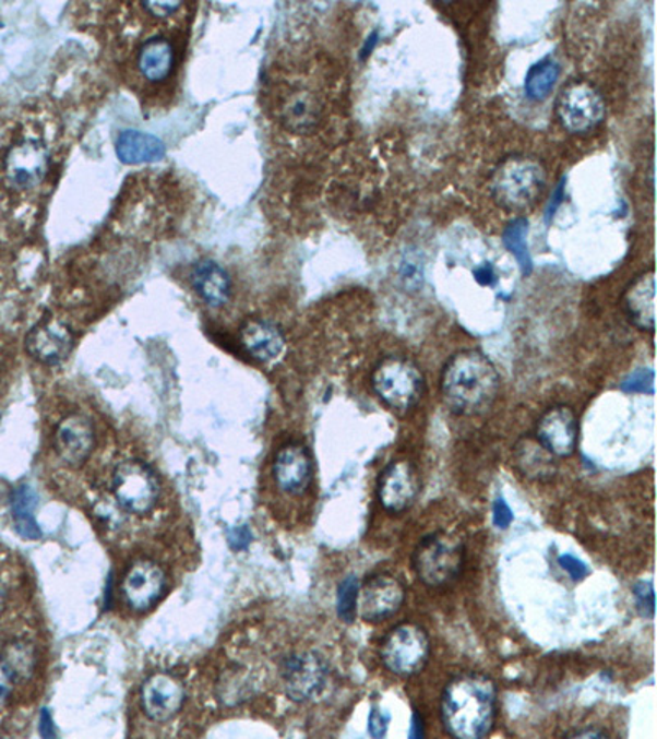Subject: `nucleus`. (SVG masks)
Instances as JSON below:
<instances>
[{
    "label": "nucleus",
    "mask_w": 657,
    "mask_h": 739,
    "mask_svg": "<svg viewBox=\"0 0 657 739\" xmlns=\"http://www.w3.org/2000/svg\"><path fill=\"white\" fill-rule=\"evenodd\" d=\"M497 713L499 692L495 682L485 674H458L442 690V725L452 738H485L495 726Z\"/></svg>",
    "instance_id": "nucleus-1"
},
{
    "label": "nucleus",
    "mask_w": 657,
    "mask_h": 739,
    "mask_svg": "<svg viewBox=\"0 0 657 739\" xmlns=\"http://www.w3.org/2000/svg\"><path fill=\"white\" fill-rule=\"evenodd\" d=\"M499 392V370L483 351H458L442 370V400L455 415H483L497 402Z\"/></svg>",
    "instance_id": "nucleus-2"
},
{
    "label": "nucleus",
    "mask_w": 657,
    "mask_h": 739,
    "mask_svg": "<svg viewBox=\"0 0 657 739\" xmlns=\"http://www.w3.org/2000/svg\"><path fill=\"white\" fill-rule=\"evenodd\" d=\"M548 184L545 166L526 156L505 159L493 171L490 193L497 206L506 213H528L541 201Z\"/></svg>",
    "instance_id": "nucleus-3"
},
{
    "label": "nucleus",
    "mask_w": 657,
    "mask_h": 739,
    "mask_svg": "<svg viewBox=\"0 0 657 739\" xmlns=\"http://www.w3.org/2000/svg\"><path fill=\"white\" fill-rule=\"evenodd\" d=\"M465 544L451 531H435L419 540L413 552V571L429 588H444L461 577Z\"/></svg>",
    "instance_id": "nucleus-4"
},
{
    "label": "nucleus",
    "mask_w": 657,
    "mask_h": 739,
    "mask_svg": "<svg viewBox=\"0 0 657 739\" xmlns=\"http://www.w3.org/2000/svg\"><path fill=\"white\" fill-rule=\"evenodd\" d=\"M372 389L393 412L406 413L421 402L426 380L409 358L386 357L373 370Z\"/></svg>",
    "instance_id": "nucleus-5"
},
{
    "label": "nucleus",
    "mask_w": 657,
    "mask_h": 739,
    "mask_svg": "<svg viewBox=\"0 0 657 739\" xmlns=\"http://www.w3.org/2000/svg\"><path fill=\"white\" fill-rule=\"evenodd\" d=\"M607 116L604 96L587 81H572L556 99V117L565 132L587 135L604 123Z\"/></svg>",
    "instance_id": "nucleus-6"
},
{
    "label": "nucleus",
    "mask_w": 657,
    "mask_h": 739,
    "mask_svg": "<svg viewBox=\"0 0 657 739\" xmlns=\"http://www.w3.org/2000/svg\"><path fill=\"white\" fill-rule=\"evenodd\" d=\"M380 656L390 672L409 679L418 676L428 666L431 640L418 624H398L383 640Z\"/></svg>",
    "instance_id": "nucleus-7"
},
{
    "label": "nucleus",
    "mask_w": 657,
    "mask_h": 739,
    "mask_svg": "<svg viewBox=\"0 0 657 739\" xmlns=\"http://www.w3.org/2000/svg\"><path fill=\"white\" fill-rule=\"evenodd\" d=\"M112 494L123 511L143 516L153 511L158 503V478L143 462H122L114 470Z\"/></svg>",
    "instance_id": "nucleus-8"
},
{
    "label": "nucleus",
    "mask_w": 657,
    "mask_h": 739,
    "mask_svg": "<svg viewBox=\"0 0 657 739\" xmlns=\"http://www.w3.org/2000/svg\"><path fill=\"white\" fill-rule=\"evenodd\" d=\"M50 168V152L40 139H24L9 148L4 158V175L9 187L28 191L40 187Z\"/></svg>",
    "instance_id": "nucleus-9"
},
{
    "label": "nucleus",
    "mask_w": 657,
    "mask_h": 739,
    "mask_svg": "<svg viewBox=\"0 0 657 739\" xmlns=\"http://www.w3.org/2000/svg\"><path fill=\"white\" fill-rule=\"evenodd\" d=\"M285 692L292 702L304 703L318 699L329 680L324 657L312 651H301L286 657L282 667Z\"/></svg>",
    "instance_id": "nucleus-10"
},
{
    "label": "nucleus",
    "mask_w": 657,
    "mask_h": 739,
    "mask_svg": "<svg viewBox=\"0 0 657 739\" xmlns=\"http://www.w3.org/2000/svg\"><path fill=\"white\" fill-rule=\"evenodd\" d=\"M421 493L418 468L405 458L390 462L377 481V498L383 510L392 514L408 511Z\"/></svg>",
    "instance_id": "nucleus-11"
},
{
    "label": "nucleus",
    "mask_w": 657,
    "mask_h": 739,
    "mask_svg": "<svg viewBox=\"0 0 657 739\" xmlns=\"http://www.w3.org/2000/svg\"><path fill=\"white\" fill-rule=\"evenodd\" d=\"M406 600L403 582L389 572L370 575L360 587L359 611L367 623H382L395 617Z\"/></svg>",
    "instance_id": "nucleus-12"
},
{
    "label": "nucleus",
    "mask_w": 657,
    "mask_h": 739,
    "mask_svg": "<svg viewBox=\"0 0 657 739\" xmlns=\"http://www.w3.org/2000/svg\"><path fill=\"white\" fill-rule=\"evenodd\" d=\"M165 585H167V577L163 569L155 562L142 559L132 564L126 577L122 579L120 594L130 610L143 613L158 604L159 598L165 594Z\"/></svg>",
    "instance_id": "nucleus-13"
},
{
    "label": "nucleus",
    "mask_w": 657,
    "mask_h": 739,
    "mask_svg": "<svg viewBox=\"0 0 657 739\" xmlns=\"http://www.w3.org/2000/svg\"><path fill=\"white\" fill-rule=\"evenodd\" d=\"M535 438L556 458L572 457L578 445V421L574 409L565 405L549 408L536 425Z\"/></svg>",
    "instance_id": "nucleus-14"
},
{
    "label": "nucleus",
    "mask_w": 657,
    "mask_h": 739,
    "mask_svg": "<svg viewBox=\"0 0 657 739\" xmlns=\"http://www.w3.org/2000/svg\"><path fill=\"white\" fill-rule=\"evenodd\" d=\"M273 480L282 493L301 497L311 487L312 457L301 442H288L273 458Z\"/></svg>",
    "instance_id": "nucleus-15"
},
{
    "label": "nucleus",
    "mask_w": 657,
    "mask_h": 739,
    "mask_svg": "<svg viewBox=\"0 0 657 739\" xmlns=\"http://www.w3.org/2000/svg\"><path fill=\"white\" fill-rule=\"evenodd\" d=\"M74 337L70 325L58 318H45L28 332L25 347L40 363L55 367L67 360L73 350Z\"/></svg>",
    "instance_id": "nucleus-16"
},
{
    "label": "nucleus",
    "mask_w": 657,
    "mask_h": 739,
    "mask_svg": "<svg viewBox=\"0 0 657 739\" xmlns=\"http://www.w3.org/2000/svg\"><path fill=\"white\" fill-rule=\"evenodd\" d=\"M53 445L64 464L73 468L81 467L96 445L93 421L84 415H70L61 419L55 429Z\"/></svg>",
    "instance_id": "nucleus-17"
},
{
    "label": "nucleus",
    "mask_w": 657,
    "mask_h": 739,
    "mask_svg": "<svg viewBox=\"0 0 657 739\" xmlns=\"http://www.w3.org/2000/svg\"><path fill=\"white\" fill-rule=\"evenodd\" d=\"M142 708L153 722H168L178 715L184 703V689L170 674H153L142 686Z\"/></svg>",
    "instance_id": "nucleus-18"
},
{
    "label": "nucleus",
    "mask_w": 657,
    "mask_h": 739,
    "mask_svg": "<svg viewBox=\"0 0 657 739\" xmlns=\"http://www.w3.org/2000/svg\"><path fill=\"white\" fill-rule=\"evenodd\" d=\"M322 106L318 94L306 87H292L278 104V119L288 132L304 135L321 122Z\"/></svg>",
    "instance_id": "nucleus-19"
},
{
    "label": "nucleus",
    "mask_w": 657,
    "mask_h": 739,
    "mask_svg": "<svg viewBox=\"0 0 657 739\" xmlns=\"http://www.w3.org/2000/svg\"><path fill=\"white\" fill-rule=\"evenodd\" d=\"M628 321L640 331L653 334L656 327V275L654 270L641 273L623 295Z\"/></svg>",
    "instance_id": "nucleus-20"
},
{
    "label": "nucleus",
    "mask_w": 657,
    "mask_h": 739,
    "mask_svg": "<svg viewBox=\"0 0 657 739\" xmlns=\"http://www.w3.org/2000/svg\"><path fill=\"white\" fill-rule=\"evenodd\" d=\"M240 341L250 357L260 363H273L285 354L286 341L282 329L266 319H250L240 331Z\"/></svg>",
    "instance_id": "nucleus-21"
},
{
    "label": "nucleus",
    "mask_w": 657,
    "mask_h": 739,
    "mask_svg": "<svg viewBox=\"0 0 657 739\" xmlns=\"http://www.w3.org/2000/svg\"><path fill=\"white\" fill-rule=\"evenodd\" d=\"M177 61L175 45L163 35L148 38L140 45L136 68L140 76L148 83H163L171 76Z\"/></svg>",
    "instance_id": "nucleus-22"
},
{
    "label": "nucleus",
    "mask_w": 657,
    "mask_h": 739,
    "mask_svg": "<svg viewBox=\"0 0 657 739\" xmlns=\"http://www.w3.org/2000/svg\"><path fill=\"white\" fill-rule=\"evenodd\" d=\"M191 285L196 295L211 308H223L229 302L232 291L229 273L214 260L204 259L193 266Z\"/></svg>",
    "instance_id": "nucleus-23"
},
{
    "label": "nucleus",
    "mask_w": 657,
    "mask_h": 739,
    "mask_svg": "<svg viewBox=\"0 0 657 739\" xmlns=\"http://www.w3.org/2000/svg\"><path fill=\"white\" fill-rule=\"evenodd\" d=\"M515 465L528 480L549 481L558 474L554 455L535 436H525L516 442Z\"/></svg>",
    "instance_id": "nucleus-24"
},
{
    "label": "nucleus",
    "mask_w": 657,
    "mask_h": 739,
    "mask_svg": "<svg viewBox=\"0 0 657 739\" xmlns=\"http://www.w3.org/2000/svg\"><path fill=\"white\" fill-rule=\"evenodd\" d=\"M116 153L126 165H143L159 162L167 153V148L158 136L139 130H123L117 136Z\"/></svg>",
    "instance_id": "nucleus-25"
},
{
    "label": "nucleus",
    "mask_w": 657,
    "mask_h": 739,
    "mask_svg": "<svg viewBox=\"0 0 657 739\" xmlns=\"http://www.w3.org/2000/svg\"><path fill=\"white\" fill-rule=\"evenodd\" d=\"M35 508H37V494L28 485H19L11 494L12 520H14L15 531L24 539L37 540L41 537V529L35 520Z\"/></svg>",
    "instance_id": "nucleus-26"
},
{
    "label": "nucleus",
    "mask_w": 657,
    "mask_h": 739,
    "mask_svg": "<svg viewBox=\"0 0 657 739\" xmlns=\"http://www.w3.org/2000/svg\"><path fill=\"white\" fill-rule=\"evenodd\" d=\"M0 664L8 670L14 683L31 679L37 666L34 646L27 641H12L0 653Z\"/></svg>",
    "instance_id": "nucleus-27"
},
{
    "label": "nucleus",
    "mask_w": 657,
    "mask_h": 739,
    "mask_svg": "<svg viewBox=\"0 0 657 739\" xmlns=\"http://www.w3.org/2000/svg\"><path fill=\"white\" fill-rule=\"evenodd\" d=\"M559 76H561V67L552 58H545V60L539 61L535 67L529 68L528 74H526V97L536 100V103L548 99L554 91L556 84H558Z\"/></svg>",
    "instance_id": "nucleus-28"
},
{
    "label": "nucleus",
    "mask_w": 657,
    "mask_h": 739,
    "mask_svg": "<svg viewBox=\"0 0 657 739\" xmlns=\"http://www.w3.org/2000/svg\"><path fill=\"white\" fill-rule=\"evenodd\" d=\"M526 236H528V220L522 217V219H516L515 223L510 224L503 239H505V246L509 247L510 252L518 260L523 272L529 273L533 269V262L531 257H529Z\"/></svg>",
    "instance_id": "nucleus-29"
},
{
    "label": "nucleus",
    "mask_w": 657,
    "mask_h": 739,
    "mask_svg": "<svg viewBox=\"0 0 657 739\" xmlns=\"http://www.w3.org/2000/svg\"><path fill=\"white\" fill-rule=\"evenodd\" d=\"M359 594L360 582L359 579L347 577L339 585L337 591V615L344 623H354L356 621L357 611H359Z\"/></svg>",
    "instance_id": "nucleus-30"
},
{
    "label": "nucleus",
    "mask_w": 657,
    "mask_h": 739,
    "mask_svg": "<svg viewBox=\"0 0 657 739\" xmlns=\"http://www.w3.org/2000/svg\"><path fill=\"white\" fill-rule=\"evenodd\" d=\"M634 597H636L637 607L641 608V613L644 617H654V588L653 582L641 581L634 585Z\"/></svg>",
    "instance_id": "nucleus-31"
},
{
    "label": "nucleus",
    "mask_w": 657,
    "mask_h": 739,
    "mask_svg": "<svg viewBox=\"0 0 657 739\" xmlns=\"http://www.w3.org/2000/svg\"><path fill=\"white\" fill-rule=\"evenodd\" d=\"M140 5H142L143 11L148 12L152 17L156 19L171 17L183 9V4H180V2H142Z\"/></svg>",
    "instance_id": "nucleus-32"
},
{
    "label": "nucleus",
    "mask_w": 657,
    "mask_h": 739,
    "mask_svg": "<svg viewBox=\"0 0 657 739\" xmlns=\"http://www.w3.org/2000/svg\"><path fill=\"white\" fill-rule=\"evenodd\" d=\"M559 565H561L574 581H582V579H585L588 575L587 565H585L584 562L578 561L574 556H571V553L561 556V558H559Z\"/></svg>",
    "instance_id": "nucleus-33"
},
{
    "label": "nucleus",
    "mask_w": 657,
    "mask_h": 739,
    "mask_svg": "<svg viewBox=\"0 0 657 739\" xmlns=\"http://www.w3.org/2000/svg\"><path fill=\"white\" fill-rule=\"evenodd\" d=\"M390 716L389 713L380 708H373L369 718V731L373 738H385L389 731Z\"/></svg>",
    "instance_id": "nucleus-34"
},
{
    "label": "nucleus",
    "mask_w": 657,
    "mask_h": 739,
    "mask_svg": "<svg viewBox=\"0 0 657 739\" xmlns=\"http://www.w3.org/2000/svg\"><path fill=\"white\" fill-rule=\"evenodd\" d=\"M493 521H495L497 526L506 529V527L512 524L513 521V511L510 510L509 504L503 498H499L493 504Z\"/></svg>",
    "instance_id": "nucleus-35"
},
{
    "label": "nucleus",
    "mask_w": 657,
    "mask_h": 739,
    "mask_svg": "<svg viewBox=\"0 0 657 739\" xmlns=\"http://www.w3.org/2000/svg\"><path fill=\"white\" fill-rule=\"evenodd\" d=\"M250 539H252V536H250L249 527H237L230 534V547H234L236 550L246 549L249 546Z\"/></svg>",
    "instance_id": "nucleus-36"
},
{
    "label": "nucleus",
    "mask_w": 657,
    "mask_h": 739,
    "mask_svg": "<svg viewBox=\"0 0 657 739\" xmlns=\"http://www.w3.org/2000/svg\"><path fill=\"white\" fill-rule=\"evenodd\" d=\"M647 376H650V372H641L637 376L631 377L630 382L623 383V389L626 392H646V385H643V382L653 383V377L646 380Z\"/></svg>",
    "instance_id": "nucleus-37"
},
{
    "label": "nucleus",
    "mask_w": 657,
    "mask_h": 739,
    "mask_svg": "<svg viewBox=\"0 0 657 739\" xmlns=\"http://www.w3.org/2000/svg\"><path fill=\"white\" fill-rule=\"evenodd\" d=\"M12 683H14V680L11 679V676H9L8 670L4 669V666L0 664V705L5 703V700L11 696Z\"/></svg>",
    "instance_id": "nucleus-38"
},
{
    "label": "nucleus",
    "mask_w": 657,
    "mask_h": 739,
    "mask_svg": "<svg viewBox=\"0 0 657 739\" xmlns=\"http://www.w3.org/2000/svg\"><path fill=\"white\" fill-rule=\"evenodd\" d=\"M475 278L481 285H491L495 282V272H493V266L490 263H485L480 269L475 270Z\"/></svg>",
    "instance_id": "nucleus-39"
},
{
    "label": "nucleus",
    "mask_w": 657,
    "mask_h": 739,
    "mask_svg": "<svg viewBox=\"0 0 657 739\" xmlns=\"http://www.w3.org/2000/svg\"><path fill=\"white\" fill-rule=\"evenodd\" d=\"M568 738H607V732L597 728L577 729V731L568 732Z\"/></svg>",
    "instance_id": "nucleus-40"
},
{
    "label": "nucleus",
    "mask_w": 657,
    "mask_h": 739,
    "mask_svg": "<svg viewBox=\"0 0 657 739\" xmlns=\"http://www.w3.org/2000/svg\"><path fill=\"white\" fill-rule=\"evenodd\" d=\"M40 731L41 735L45 736V738H53V736L57 735V731H55L53 728V723H51L50 713H48L47 710H45V712L41 713Z\"/></svg>",
    "instance_id": "nucleus-41"
},
{
    "label": "nucleus",
    "mask_w": 657,
    "mask_h": 739,
    "mask_svg": "<svg viewBox=\"0 0 657 739\" xmlns=\"http://www.w3.org/2000/svg\"><path fill=\"white\" fill-rule=\"evenodd\" d=\"M425 735L422 731V722L419 719L418 713H415V719H413L411 736L413 738H421Z\"/></svg>",
    "instance_id": "nucleus-42"
},
{
    "label": "nucleus",
    "mask_w": 657,
    "mask_h": 739,
    "mask_svg": "<svg viewBox=\"0 0 657 739\" xmlns=\"http://www.w3.org/2000/svg\"><path fill=\"white\" fill-rule=\"evenodd\" d=\"M5 598H8V588H5L4 582L0 581V613L4 610Z\"/></svg>",
    "instance_id": "nucleus-43"
}]
</instances>
